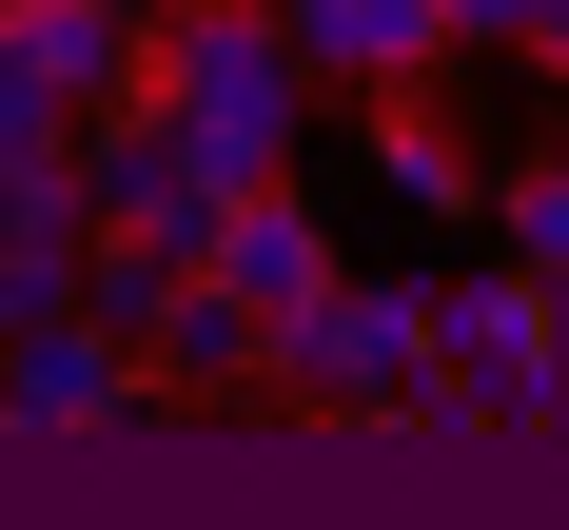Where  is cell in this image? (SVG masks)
<instances>
[{
  "instance_id": "4",
  "label": "cell",
  "mask_w": 569,
  "mask_h": 530,
  "mask_svg": "<svg viewBox=\"0 0 569 530\" xmlns=\"http://www.w3.org/2000/svg\"><path fill=\"white\" fill-rule=\"evenodd\" d=\"M118 412H158V393H138V353H118L79 294L0 334V432H118Z\"/></svg>"
},
{
  "instance_id": "9",
  "label": "cell",
  "mask_w": 569,
  "mask_h": 530,
  "mask_svg": "<svg viewBox=\"0 0 569 530\" xmlns=\"http://www.w3.org/2000/svg\"><path fill=\"white\" fill-rule=\"evenodd\" d=\"M59 138H79V99H59V79H40V59H20V40H0V158H59Z\"/></svg>"
},
{
  "instance_id": "8",
  "label": "cell",
  "mask_w": 569,
  "mask_h": 530,
  "mask_svg": "<svg viewBox=\"0 0 569 530\" xmlns=\"http://www.w3.org/2000/svg\"><path fill=\"white\" fill-rule=\"evenodd\" d=\"M353 118H373V177H393L412 217H452V197H471V158H452V118H432V79H373Z\"/></svg>"
},
{
  "instance_id": "11",
  "label": "cell",
  "mask_w": 569,
  "mask_h": 530,
  "mask_svg": "<svg viewBox=\"0 0 569 530\" xmlns=\"http://www.w3.org/2000/svg\"><path fill=\"white\" fill-rule=\"evenodd\" d=\"M20 314H59V294H40V276H20V256H0V334H20Z\"/></svg>"
},
{
  "instance_id": "1",
  "label": "cell",
  "mask_w": 569,
  "mask_h": 530,
  "mask_svg": "<svg viewBox=\"0 0 569 530\" xmlns=\"http://www.w3.org/2000/svg\"><path fill=\"white\" fill-rule=\"evenodd\" d=\"M138 99H158L217 177H295V138H315V79H295L276 0H158V20H138Z\"/></svg>"
},
{
  "instance_id": "7",
  "label": "cell",
  "mask_w": 569,
  "mask_h": 530,
  "mask_svg": "<svg viewBox=\"0 0 569 530\" xmlns=\"http://www.w3.org/2000/svg\"><path fill=\"white\" fill-rule=\"evenodd\" d=\"M0 40L40 59L59 99H118V79H138V0H0Z\"/></svg>"
},
{
  "instance_id": "3",
  "label": "cell",
  "mask_w": 569,
  "mask_h": 530,
  "mask_svg": "<svg viewBox=\"0 0 569 530\" xmlns=\"http://www.w3.org/2000/svg\"><path fill=\"white\" fill-rule=\"evenodd\" d=\"M197 276H217L256 334H295V314L335 294V236H315V197H295V177H236L217 217H197Z\"/></svg>"
},
{
  "instance_id": "6",
  "label": "cell",
  "mask_w": 569,
  "mask_h": 530,
  "mask_svg": "<svg viewBox=\"0 0 569 530\" xmlns=\"http://www.w3.org/2000/svg\"><path fill=\"white\" fill-rule=\"evenodd\" d=\"M276 40H295V79L315 99H373V79H432V0H276Z\"/></svg>"
},
{
  "instance_id": "10",
  "label": "cell",
  "mask_w": 569,
  "mask_h": 530,
  "mask_svg": "<svg viewBox=\"0 0 569 530\" xmlns=\"http://www.w3.org/2000/svg\"><path fill=\"white\" fill-rule=\"evenodd\" d=\"M432 40H569V0H432Z\"/></svg>"
},
{
  "instance_id": "5",
  "label": "cell",
  "mask_w": 569,
  "mask_h": 530,
  "mask_svg": "<svg viewBox=\"0 0 569 530\" xmlns=\"http://www.w3.org/2000/svg\"><path fill=\"white\" fill-rule=\"evenodd\" d=\"M256 373H276V334H256V314H236V294L177 256V276L138 294V393H197V412H236Z\"/></svg>"
},
{
  "instance_id": "2",
  "label": "cell",
  "mask_w": 569,
  "mask_h": 530,
  "mask_svg": "<svg viewBox=\"0 0 569 530\" xmlns=\"http://www.w3.org/2000/svg\"><path fill=\"white\" fill-rule=\"evenodd\" d=\"M412 393H432V276H335L256 373V412H315V432H393Z\"/></svg>"
}]
</instances>
